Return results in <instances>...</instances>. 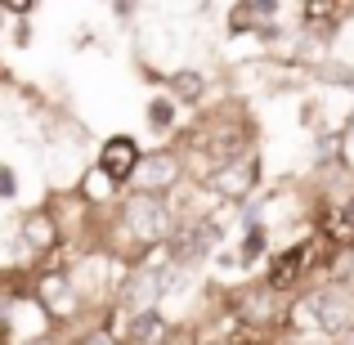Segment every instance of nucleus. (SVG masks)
Segmentation results:
<instances>
[{"instance_id":"f257e3e1","label":"nucleus","mask_w":354,"mask_h":345,"mask_svg":"<svg viewBox=\"0 0 354 345\" xmlns=\"http://www.w3.org/2000/svg\"><path fill=\"white\" fill-rule=\"evenodd\" d=\"M175 148L184 153L193 184H207L216 171L242 162L247 153H256V121L242 104H220L202 108L189 126L175 135Z\"/></svg>"},{"instance_id":"f03ea898","label":"nucleus","mask_w":354,"mask_h":345,"mask_svg":"<svg viewBox=\"0 0 354 345\" xmlns=\"http://www.w3.org/2000/svg\"><path fill=\"white\" fill-rule=\"evenodd\" d=\"M292 341H350L354 337V287L350 283H314L292 301L287 314Z\"/></svg>"},{"instance_id":"7ed1b4c3","label":"nucleus","mask_w":354,"mask_h":345,"mask_svg":"<svg viewBox=\"0 0 354 345\" xmlns=\"http://www.w3.org/2000/svg\"><path fill=\"white\" fill-rule=\"evenodd\" d=\"M36 301L45 305V314L54 319V328H72L90 314L86 296H81L72 269H36Z\"/></svg>"},{"instance_id":"20e7f679","label":"nucleus","mask_w":354,"mask_h":345,"mask_svg":"<svg viewBox=\"0 0 354 345\" xmlns=\"http://www.w3.org/2000/svg\"><path fill=\"white\" fill-rule=\"evenodd\" d=\"M225 242V220L211 216V220H180V229H175V238L166 242V256H171L175 269H198L207 265L211 256H216V247Z\"/></svg>"},{"instance_id":"39448f33","label":"nucleus","mask_w":354,"mask_h":345,"mask_svg":"<svg viewBox=\"0 0 354 345\" xmlns=\"http://www.w3.org/2000/svg\"><path fill=\"white\" fill-rule=\"evenodd\" d=\"M189 184V166L175 144H162L153 153H144V166L135 175V193H157V198H175Z\"/></svg>"},{"instance_id":"423d86ee","label":"nucleus","mask_w":354,"mask_h":345,"mask_svg":"<svg viewBox=\"0 0 354 345\" xmlns=\"http://www.w3.org/2000/svg\"><path fill=\"white\" fill-rule=\"evenodd\" d=\"M260 180H265V162H260V153H247L242 162L225 166V171H216L207 180V189L216 193V202H242L247 207L251 198H256Z\"/></svg>"},{"instance_id":"0eeeda50","label":"nucleus","mask_w":354,"mask_h":345,"mask_svg":"<svg viewBox=\"0 0 354 345\" xmlns=\"http://www.w3.org/2000/svg\"><path fill=\"white\" fill-rule=\"evenodd\" d=\"M95 166L130 193V189H135L139 166H144V148H139L135 135H108L104 144H99V153H95Z\"/></svg>"},{"instance_id":"6e6552de","label":"nucleus","mask_w":354,"mask_h":345,"mask_svg":"<svg viewBox=\"0 0 354 345\" xmlns=\"http://www.w3.org/2000/svg\"><path fill=\"white\" fill-rule=\"evenodd\" d=\"M171 337H175V323L166 319V310H144L135 319H126V328H121L126 345H171Z\"/></svg>"},{"instance_id":"1a4fd4ad","label":"nucleus","mask_w":354,"mask_h":345,"mask_svg":"<svg viewBox=\"0 0 354 345\" xmlns=\"http://www.w3.org/2000/svg\"><path fill=\"white\" fill-rule=\"evenodd\" d=\"M162 86H166V95L184 108V104H202L207 90H211V81L202 77L198 68H175V72H166V77H162Z\"/></svg>"},{"instance_id":"9d476101","label":"nucleus","mask_w":354,"mask_h":345,"mask_svg":"<svg viewBox=\"0 0 354 345\" xmlns=\"http://www.w3.org/2000/svg\"><path fill=\"white\" fill-rule=\"evenodd\" d=\"M144 126L153 130V135H180V104H175L171 95H153L144 104Z\"/></svg>"},{"instance_id":"9b49d317","label":"nucleus","mask_w":354,"mask_h":345,"mask_svg":"<svg viewBox=\"0 0 354 345\" xmlns=\"http://www.w3.org/2000/svg\"><path fill=\"white\" fill-rule=\"evenodd\" d=\"M260 23H265V0L234 5V9H229V18H225L229 36H251V32H260Z\"/></svg>"},{"instance_id":"f8f14e48","label":"nucleus","mask_w":354,"mask_h":345,"mask_svg":"<svg viewBox=\"0 0 354 345\" xmlns=\"http://www.w3.org/2000/svg\"><path fill=\"white\" fill-rule=\"evenodd\" d=\"M265 256H269V225L247 229V233H242V242H238V260H242V269H256V260H265Z\"/></svg>"},{"instance_id":"ddd939ff","label":"nucleus","mask_w":354,"mask_h":345,"mask_svg":"<svg viewBox=\"0 0 354 345\" xmlns=\"http://www.w3.org/2000/svg\"><path fill=\"white\" fill-rule=\"evenodd\" d=\"M72 345H126V341H121V332L108 319H95L90 328L77 332V341H72Z\"/></svg>"},{"instance_id":"4468645a","label":"nucleus","mask_w":354,"mask_h":345,"mask_svg":"<svg viewBox=\"0 0 354 345\" xmlns=\"http://www.w3.org/2000/svg\"><path fill=\"white\" fill-rule=\"evenodd\" d=\"M18 198V171L14 166H0V202Z\"/></svg>"},{"instance_id":"2eb2a0df","label":"nucleus","mask_w":354,"mask_h":345,"mask_svg":"<svg viewBox=\"0 0 354 345\" xmlns=\"http://www.w3.org/2000/svg\"><path fill=\"white\" fill-rule=\"evenodd\" d=\"M207 345H242L238 337H216V341H207Z\"/></svg>"},{"instance_id":"dca6fc26","label":"nucleus","mask_w":354,"mask_h":345,"mask_svg":"<svg viewBox=\"0 0 354 345\" xmlns=\"http://www.w3.org/2000/svg\"><path fill=\"white\" fill-rule=\"evenodd\" d=\"M0 345H5V341H0Z\"/></svg>"}]
</instances>
